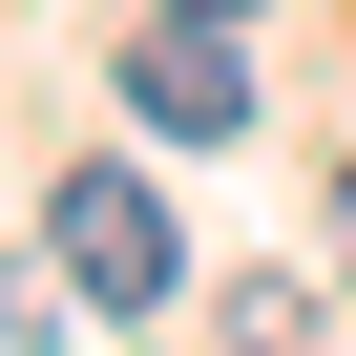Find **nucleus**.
Segmentation results:
<instances>
[{
	"label": "nucleus",
	"mask_w": 356,
	"mask_h": 356,
	"mask_svg": "<svg viewBox=\"0 0 356 356\" xmlns=\"http://www.w3.org/2000/svg\"><path fill=\"white\" fill-rule=\"evenodd\" d=\"M126 105H147L168 147H231V126H252V63H231V22H189V0H168V22L126 42Z\"/></svg>",
	"instance_id": "nucleus-2"
},
{
	"label": "nucleus",
	"mask_w": 356,
	"mask_h": 356,
	"mask_svg": "<svg viewBox=\"0 0 356 356\" xmlns=\"http://www.w3.org/2000/svg\"><path fill=\"white\" fill-rule=\"evenodd\" d=\"M231 356H335V335H314V293H293V273H231Z\"/></svg>",
	"instance_id": "nucleus-3"
},
{
	"label": "nucleus",
	"mask_w": 356,
	"mask_h": 356,
	"mask_svg": "<svg viewBox=\"0 0 356 356\" xmlns=\"http://www.w3.org/2000/svg\"><path fill=\"white\" fill-rule=\"evenodd\" d=\"M189 22H252V0H189Z\"/></svg>",
	"instance_id": "nucleus-5"
},
{
	"label": "nucleus",
	"mask_w": 356,
	"mask_h": 356,
	"mask_svg": "<svg viewBox=\"0 0 356 356\" xmlns=\"http://www.w3.org/2000/svg\"><path fill=\"white\" fill-rule=\"evenodd\" d=\"M42 252L84 273V314H168V273H189V252H168V189H147V168H84V189L42 210Z\"/></svg>",
	"instance_id": "nucleus-1"
},
{
	"label": "nucleus",
	"mask_w": 356,
	"mask_h": 356,
	"mask_svg": "<svg viewBox=\"0 0 356 356\" xmlns=\"http://www.w3.org/2000/svg\"><path fill=\"white\" fill-rule=\"evenodd\" d=\"M335 252H356V168H335Z\"/></svg>",
	"instance_id": "nucleus-4"
}]
</instances>
